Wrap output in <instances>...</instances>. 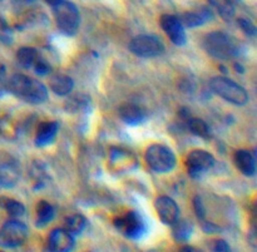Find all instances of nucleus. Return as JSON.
Masks as SVG:
<instances>
[{
    "mask_svg": "<svg viewBox=\"0 0 257 252\" xmlns=\"http://www.w3.org/2000/svg\"><path fill=\"white\" fill-rule=\"evenodd\" d=\"M208 2L225 20H231L235 15V7L231 0H208Z\"/></svg>",
    "mask_w": 257,
    "mask_h": 252,
    "instance_id": "a878e982",
    "label": "nucleus"
},
{
    "mask_svg": "<svg viewBox=\"0 0 257 252\" xmlns=\"http://www.w3.org/2000/svg\"><path fill=\"white\" fill-rule=\"evenodd\" d=\"M238 25H240V28L243 30V32L246 33V34L251 35V37L256 34L255 25H253L252 23L250 22V20L243 19V18H240V19H238Z\"/></svg>",
    "mask_w": 257,
    "mask_h": 252,
    "instance_id": "c85d7f7f",
    "label": "nucleus"
},
{
    "mask_svg": "<svg viewBox=\"0 0 257 252\" xmlns=\"http://www.w3.org/2000/svg\"><path fill=\"white\" fill-rule=\"evenodd\" d=\"M114 226L120 233L132 240H138L147 232V226L142 216L136 211H130L122 217L114 220Z\"/></svg>",
    "mask_w": 257,
    "mask_h": 252,
    "instance_id": "423d86ee",
    "label": "nucleus"
},
{
    "mask_svg": "<svg viewBox=\"0 0 257 252\" xmlns=\"http://www.w3.org/2000/svg\"><path fill=\"white\" fill-rule=\"evenodd\" d=\"M203 48L216 59L228 60L237 55L238 48L230 35L222 32H212L203 39Z\"/></svg>",
    "mask_w": 257,
    "mask_h": 252,
    "instance_id": "f03ea898",
    "label": "nucleus"
},
{
    "mask_svg": "<svg viewBox=\"0 0 257 252\" xmlns=\"http://www.w3.org/2000/svg\"><path fill=\"white\" fill-rule=\"evenodd\" d=\"M28 237V228L18 220H9L0 228V246L14 248L23 245Z\"/></svg>",
    "mask_w": 257,
    "mask_h": 252,
    "instance_id": "0eeeda50",
    "label": "nucleus"
},
{
    "mask_svg": "<svg viewBox=\"0 0 257 252\" xmlns=\"http://www.w3.org/2000/svg\"><path fill=\"white\" fill-rule=\"evenodd\" d=\"M120 119L130 125H138L145 122L146 114L145 109L135 103H123L118 109Z\"/></svg>",
    "mask_w": 257,
    "mask_h": 252,
    "instance_id": "ddd939ff",
    "label": "nucleus"
},
{
    "mask_svg": "<svg viewBox=\"0 0 257 252\" xmlns=\"http://www.w3.org/2000/svg\"><path fill=\"white\" fill-rule=\"evenodd\" d=\"M12 40H13L12 29H10L9 25L7 24V22L0 18V42H3L4 44H9Z\"/></svg>",
    "mask_w": 257,
    "mask_h": 252,
    "instance_id": "bb28decb",
    "label": "nucleus"
},
{
    "mask_svg": "<svg viewBox=\"0 0 257 252\" xmlns=\"http://www.w3.org/2000/svg\"><path fill=\"white\" fill-rule=\"evenodd\" d=\"M193 232V226L187 220H177L172 225V235L176 241H187Z\"/></svg>",
    "mask_w": 257,
    "mask_h": 252,
    "instance_id": "412c9836",
    "label": "nucleus"
},
{
    "mask_svg": "<svg viewBox=\"0 0 257 252\" xmlns=\"http://www.w3.org/2000/svg\"><path fill=\"white\" fill-rule=\"evenodd\" d=\"M54 218V207L47 201H40L37 206V218L35 223L39 227H44Z\"/></svg>",
    "mask_w": 257,
    "mask_h": 252,
    "instance_id": "aec40b11",
    "label": "nucleus"
},
{
    "mask_svg": "<svg viewBox=\"0 0 257 252\" xmlns=\"http://www.w3.org/2000/svg\"><path fill=\"white\" fill-rule=\"evenodd\" d=\"M155 208L157 211L158 216H160V220L165 225L172 226L180 217V207L168 196H160L156 200Z\"/></svg>",
    "mask_w": 257,
    "mask_h": 252,
    "instance_id": "f8f14e48",
    "label": "nucleus"
},
{
    "mask_svg": "<svg viewBox=\"0 0 257 252\" xmlns=\"http://www.w3.org/2000/svg\"><path fill=\"white\" fill-rule=\"evenodd\" d=\"M7 89L15 97L32 104H40L48 98V90L44 84L23 74L13 75L7 83Z\"/></svg>",
    "mask_w": 257,
    "mask_h": 252,
    "instance_id": "f257e3e1",
    "label": "nucleus"
},
{
    "mask_svg": "<svg viewBox=\"0 0 257 252\" xmlns=\"http://www.w3.org/2000/svg\"><path fill=\"white\" fill-rule=\"evenodd\" d=\"M110 163L117 171H128L130 168L135 167L137 162H136L133 155L128 153L127 151L114 148L110 152Z\"/></svg>",
    "mask_w": 257,
    "mask_h": 252,
    "instance_id": "dca6fc26",
    "label": "nucleus"
},
{
    "mask_svg": "<svg viewBox=\"0 0 257 252\" xmlns=\"http://www.w3.org/2000/svg\"><path fill=\"white\" fill-rule=\"evenodd\" d=\"M161 27L165 30L166 34L171 39V42L176 45H185L187 37L185 33V27L181 24L180 19L175 15L165 14L161 17Z\"/></svg>",
    "mask_w": 257,
    "mask_h": 252,
    "instance_id": "9d476101",
    "label": "nucleus"
},
{
    "mask_svg": "<svg viewBox=\"0 0 257 252\" xmlns=\"http://www.w3.org/2000/svg\"><path fill=\"white\" fill-rule=\"evenodd\" d=\"M19 180V171L12 163H4L0 166V186L10 188L15 186Z\"/></svg>",
    "mask_w": 257,
    "mask_h": 252,
    "instance_id": "6ab92c4d",
    "label": "nucleus"
},
{
    "mask_svg": "<svg viewBox=\"0 0 257 252\" xmlns=\"http://www.w3.org/2000/svg\"><path fill=\"white\" fill-rule=\"evenodd\" d=\"M85 225H87V220L80 213H72L64 220V230L72 233L73 236L79 235L84 230Z\"/></svg>",
    "mask_w": 257,
    "mask_h": 252,
    "instance_id": "4be33fe9",
    "label": "nucleus"
},
{
    "mask_svg": "<svg viewBox=\"0 0 257 252\" xmlns=\"http://www.w3.org/2000/svg\"><path fill=\"white\" fill-rule=\"evenodd\" d=\"M33 67H34L35 73H38L39 75H45L50 72V65L48 64V62H45V60L42 59L40 57L38 58V60L34 63Z\"/></svg>",
    "mask_w": 257,
    "mask_h": 252,
    "instance_id": "cd10ccee",
    "label": "nucleus"
},
{
    "mask_svg": "<svg viewBox=\"0 0 257 252\" xmlns=\"http://www.w3.org/2000/svg\"><path fill=\"white\" fill-rule=\"evenodd\" d=\"M235 165L241 172L243 173L245 176H251L255 175L256 172V163H255V158L253 156L251 155L248 151H237L235 153Z\"/></svg>",
    "mask_w": 257,
    "mask_h": 252,
    "instance_id": "f3484780",
    "label": "nucleus"
},
{
    "mask_svg": "<svg viewBox=\"0 0 257 252\" xmlns=\"http://www.w3.org/2000/svg\"><path fill=\"white\" fill-rule=\"evenodd\" d=\"M215 163V158L211 153L203 150H195L190 152L186 161L187 171L192 178H198L207 172Z\"/></svg>",
    "mask_w": 257,
    "mask_h": 252,
    "instance_id": "1a4fd4ad",
    "label": "nucleus"
},
{
    "mask_svg": "<svg viewBox=\"0 0 257 252\" xmlns=\"http://www.w3.org/2000/svg\"><path fill=\"white\" fill-rule=\"evenodd\" d=\"M210 87L218 97L235 105H245L248 100V94L245 88L226 77L212 78Z\"/></svg>",
    "mask_w": 257,
    "mask_h": 252,
    "instance_id": "7ed1b4c3",
    "label": "nucleus"
},
{
    "mask_svg": "<svg viewBox=\"0 0 257 252\" xmlns=\"http://www.w3.org/2000/svg\"><path fill=\"white\" fill-rule=\"evenodd\" d=\"M0 252H3V251H0Z\"/></svg>",
    "mask_w": 257,
    "mask_h": 252,
    "instance_id": "f704fd0d",
    "label": "nucleus"
},
{
    "mask_svg": "<svg viewBox=\"0 0 257 252\" xmlns=\"http://www.w3.org/2000/svg\"><path fill=\"white\" fill-rule=\"evenodd\" d=\"M49 252H70L74 247V237L64 228H54L47 240Z\"/></svg>",
    "mask_w": 257,
    "mask_h": 252,
    "instance_id": "9b49d317",
    "label": "nucleus"
},
{
    "mask_svg": "<svg viewBox=\"0 0 257 252\" xmlns=\"http://www.w3.org/2000/svg\"><path fill=\"white\" fill-rule=\"evenodd\" d=\"M128 48H130L133 54L141 58L158 57L165 50L162 42L157 37L147 34L138 35V37L133 38Z\"/></svg>",
    "mask_w": 257,
    "mask_h": 252,
    "instance_id": "6e6552de",
    "label": "nucleus"
},
{
    "mask_svg": "<svg viewBox=\"0 0 257 252\" xmlns=\"http://www.w3.org/2000/svg\"><path fill=\"white\" fill-rule=\"evenodd\" d=\"M44 2L47 3V4H49L50 7L54 8V7H57L58 4H60V3H62L63 0H44Z\"/></svg>",
    "mask_w": 257,
    "mask_h": 252,
    "instance_id": "473e14b6",
    "label": "nucleus"
},
{
    "mask_svg": "<svg viewBox=\"0 0 257 252\" xmlns=\"http://www.w3.org/2000/svg\"><path fill=\"white\" fill-rule=\"evenodd\" d=\"M211 17H212V14H211L210 10L203 8V9H201L200 12L183 13V14H181L180 17L177 18L180 19L181 24H182L183 27L195 28V27H200V25H202L205 22L210 20Z\"/></svg>",
    "mask_w": 257,
    "mask_h": 252,
    "instance_id": "2eb2a0df",
    "label": "nucleus"
},
{
    "mask_svg": "<svg viewBox=\"0 0 257 252\" xmlns=\"http://www.w3.org/2000/svg\"><path fill=\"white\" fill-rule=\"evenodd\" d=\"M202 228L205 232H217V231H220L218 226H216L212 222H206V221L202 222Z\"/></svg>",
    "mask_w": 257,
    "mask_h": 252,
    "instance_id": "2f4dec72",
    "label": "nucleus"
},
{
    "mask_svg": "<svg viewBox=\"0 0 257 252\" xmlns=\"http://www.w3.org/2000/svg\"><path fill=\"white\" fill-rule=\"evenodd\" d=\"M178 252H193V251H192V248L190 247V246H183V247L181 248V250Z\"/></svg>",
    "mask_w": 257,
    "mask_h": 252,
    "instance_id": "72a5a7b5",
    "label": "nucleus"
},
{
    "mask_svg": "<svg viewBox=\"0 0 257 252\" xmlns=\"http://www.w3.org/2000/svg\"><path fill=\"white\" fill-rule=\"evenodd\" d=\"M146 161L151 170L158 173H167L176 166V156L163 145H152L146 151Z\"/></svg>",
    "mask_w": 257,
    "mask_h": 252,
    "instance_id": "20e7f679",
    "label": "nucleus"
},
{
    "mask_svg": "<svg viewBox=\"0 0 257 252\" xmlns=\"http://www.w3.org/2000/svg\"><path fill=\"white\" fill-rule=\"evenodd\" d=\"M58 123L57 122H43L38 127L35 133V145L38 147H44L53 142L58 133Z\"/></svg>",
    "mask_w": 257,
    "mask_h": 252,
    "instance_id": "4468645a",
    "label": "nucleus"
},
{
    "mask_svg": "<svg viewBox=\"0 0 257 252\" xmlns=\"http://www.w3.org/2000/svg\"><path fill=\"white\" fill-rule=\"evenodd\" d=\"M187 125L190 132H192L193 135L197 136V137L205 138V140L210 138L211 131L205 120L200 119V118H191V119L188 120Z\"/></svg>",
    "mask_w": 257,
    "mask_h": 252,
    "instance_id": "393cba45",
    "label": "nucleus"
},
{
    "mask_svg": "<svg viewBox=\"0 0 257 252\" xmlns=\"http://www.w3.org/2000/svg\"><path fill=\"white\" fill-rule=\"evenodd\" d=\"M193 207H195L196 215L198 216V218L203 220L205 218V207H203V203L201 201L200 196H196L195 201H193Z\"/></svg>",
    "mask_w": 257,
    "mask_h": 252,
    "instance_id": "7c9ffc66",
    "label": "nucleus"
},
{
    "mask_svg": "<svg viewBox=\"0 0 257 252\" xmlns=\"http://www.w3.org/2000/svg\"><path fill=\"white\" fill-rule=\"evenodd\" d=\"M55 23L62 33L65 35H74L79 27V12L77 7L69 2L63 0L60 4L54 7Z\"/></svg>",
    "mask_w": 257,
    "mask_h": 252,
    "instance_id": "39448f33",
    "label": "nucleus"
},
{
    "mask_svg": "<svg viewBox=\"0 0 257 252\" xmlns=\"http://www.w3.org/2000/svg\"><path fill=\"white\" fill-rule=\"evenodd\" d=\"M0 207L4 208L13 217H20L25 213V207L23 206V203L17 200H13V198H0Z\"/></svg>",
    "mask_w": 257,
    "mask_h": 252,
    "instance_id": "b1692460",
    "label": "nucleus"
},
{
    "mask_svg": "<svg viewBox=\"0 0 257 252\" xmlns=\"http://www.w3.org/2000/svg\"><path fill=\"white\" fill-rule=\"evenodd\" d=\"M213 252H232L231 251L230 245L225 240H216L212 246Z\"/></svg>",
    "mask_w": 257,
    "mask_h": 252,
    "instance_id": "c756f323",
    "label": "nucleus"
},
{
    "mask_svg": "<svg viewBox=\"0 0 257 252\" xmlns=\"http://www.w3.org/2000/svg\"><path fill=\"white\" fill-rule=\"evenodd\" d=\"M74 82L70 77L64 74H57L50 79V88L58 95H67L72 92Z\"/></svg>",
    "mask_w": 257,
    "mask_h": 252,
    "instance_id": "a211bd4d",
    "label": "nucleus"
},
{
    "mask_svg": "<svg viewBox=\"0 0 257 252\" xmlns=\"http://www.w3.org/2000/svg\"><path fill=\"white\" fill-rule=\"evenodd\" d=\"M38 58H39V53H38V50L30 47L20 48L17 53L18 63H19L23 68L33 67L34 63L38 60Z\"/></svg>",
    "mask_w": 257,
    "mask_h": 252,
    "instance_id": "5701e85b",
    "label": "nucleus"
}]
</instances>
